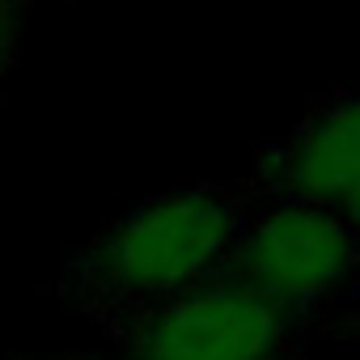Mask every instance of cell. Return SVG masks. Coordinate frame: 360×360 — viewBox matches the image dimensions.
<instances>
[{
  "label": "cell",
  "instance_id": "cell-1",
  "mask_svg": "<svg viewBox=\"0 0 360 360\" xmlns=\"http://www.w3.org/2000/svg\"><path fill=\"white\" fill-rule=\"evenodd\" d=\"M242 225L246 212L225 191H169L136 204L106 229L89 276L106 297L148 309L221 276L242 238Z\"/></svg>",
  "mask_w": 360,
  "mask_h": 360
},
{
  "label": "cell",
  "instance_id": "cell-2",
  "mask_svg": "<svg viewBox=\"0 0 360 360\" xmlns=\"http://www.w3.org/2000/svg\"><path fill=\"white\" fill-rule=\"evenodd\" d=\"M360 271V238L339 208L305 204L292 195L271 200L246 217L229 255V276L271 301L284 318L318 309Z\"/></svg>",
  "mask_w": 360,
  "mask_h": 360
},
{
  "label": "cell",
  "instance_id": "cell-3",
  "mask_svg": "<svg viewBox=\"0 0 360 360\" xmlns=\"http://www.w3.org/2000/svg\"><path fill=\"white\" fill-rule=\"evenodd\" d=\"M288 318L233 276H212L131 326V360H276Z\"/></svg>",
  "mask_w": 360,
  "mask_h": 360
},
{
  "label": "cell",
  "instance_id": "cell-4",
  "mask_svg": "<svg viewBox=\"0 0 360 360\" xmlns=\"http://www.w3.org/2000/svg\"><path fill=\"white\" fill-rule=\"evenodd\" d=\"M280 187L292 200L339 208L360 187V94L318 106L280 148Z\"/></svg>",
  "mask_w": 360,
  "mask_h": 360
},
{
  "label": "cell",
  "instance_id": "cell-5",
  "mask_svg": "<svg viewBox=\"0 0 360 360\" xmlns=\"http://www.w3.org/2000/svg\"><path fill=\"white\" fill-rule=\"evenodd\" d=\"M339 212H343V221L352 225V233L360 238V187H356V191H352V195L339 204Z\"/></svg>",
  "mask_w": 360,
  "mask_h": 360
},
{
  "label": "cell",
  "instance_id": "cell-6",
  "mask_svg": "<svg viewBox=\"0 0 360 360\" xmlns=\"http://www.w3.org/2000/svg\"><path fill=\"white\" fill-rule=\"evenodd\" d=\"M9 39H13V13L0 5V56H5V47H9Z\"/></svg>",
  "mask_w": 360,
  "mask_h": 360
}]
</instances>
